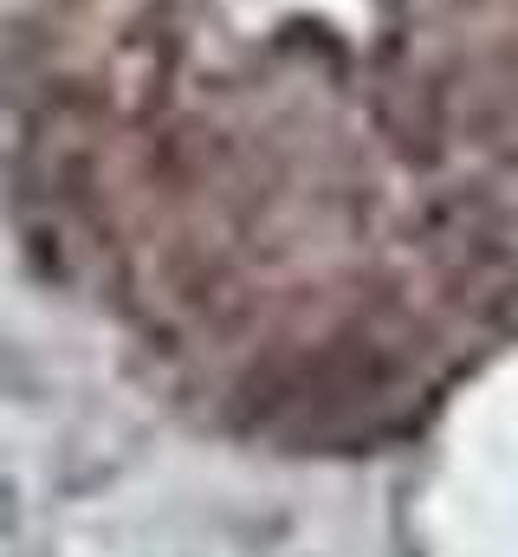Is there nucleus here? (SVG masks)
<instances>
[{
    "instance_id": "f257e3e1",
    "label": "nucleus",
    "mask_w": 518,
    "mask_h": 557,
    "mask_svg": "<svg viewBox=\"0 0 518 557\" xmlns=\"http://www.w3.org/2000/svg\"><path fill=\"white\" fill-rule=\"evenodd\" d=\"M13 85L118 143L518 162V0H13Z\"/></svg>"
}]
</instances>
